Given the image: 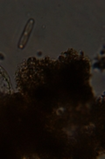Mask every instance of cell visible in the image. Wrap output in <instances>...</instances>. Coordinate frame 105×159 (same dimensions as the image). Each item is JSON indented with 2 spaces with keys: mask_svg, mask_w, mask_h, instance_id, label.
Instances as JSON below:
<instances>
[{
  "mask_svg": "<svg viewBox=\"0 0 105 159\" xmlns=\"http://www.w3.org/2000/svg\"><path fill=\"white\" fill-rule=\"evenodd\" d=\"M33 20H29V22H27L26 24V29L24 30V32H23L22 36H21V39L19 41V43H18V47L19 48H24L25 45L26 44V43H27L28 38H29V35L31 34V32H32V29H33Z\"/></svg>",
  "mask_w": 105,
  "mask_h": 159,
  "instance_id": "cell-1",
  "label": "cell"
}]
</instances>
